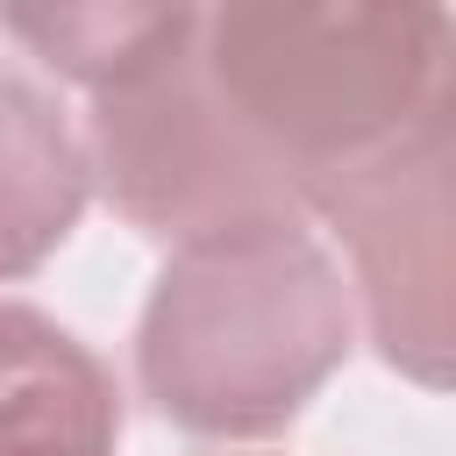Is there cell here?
<instances>
[{"label": "cell", "instance_id": "cell-3", "mask_svg": "<svg viewBox=\"0 0 456 456\" xmlns=\"http://www.w3.org/2000/svg\"><path fill=\"white\" fill-rule=\"evenodd\" d=\"M192 28L200 7H164L157 36L107 86H93L86 164L142 235L200 242L242 221H299V192L242 142L214 86L200 78Z\"/></svg>", "mask_w": 456, "mask_h": 456}, {"label": "cell", "instance_id": "cell-4", "mask_svg": "<svg viewBox=\"0 0 456 456\" xmlns=\"http://www.w3.org/2000/svg\"><path fill=\"white\" fill-rule=\"evenodd\" d=\"M314 207L356 256L378 356L420 385H449V107L321 185Z\"/></svg>", "mask_w": 456, "mask_h": 456}, {"label": "cell", "instance_id": "cell-1", "mask_svg": "<svg viewBox=\"0 0 456 456\" xmlns=\"http://www.w3.org/2000/svg\"><path fill=\"white\" fill-rule=\"evenodd\" d=\"M192 50L221 114L299 207L449 107V7L420 0H228L200 7Z\"/></svg>", "mask_w": 456, "mask_h": 456}, {"label": "cell", "instance_id": "cell-5", "mask_svg": "<svg viewBox=\"0 0 456 456\" xmlns=\"http://www.w3.org/2000/svg\"><path fill=\"white\" fill-rule=\"evenodd\" d=\"M121 392L107 363L36 306L0 299V456H114Z\"/></svg>", "mask_w": 456, "mask_h": 456}, {"label": "cell", "instance_id": "cell-6", "mask_svg": "<svg viewBox=\"0 0 456 456\" xmlns=\"http://www.w3.org/2000/svg\"><path fill=\"white\" fill-rule=\"evenodd\" d=\"M93 164L64 107L0 71V278H28L86 214Z\"/></svg>", "mask_w": 456, "mask_h": 456}, {"label": "cell", "instance_id": "cell-2", "mask_svg": "<svg viewBox=\"0 0 456 456\" xmlns=\"http://www.w3.org/2000/svg\"><path fill=\"white\" fill-rule=\"evenodd\" d=\"M349 356V292L299 221L178 242L135 328V378L207 442L278 435Z\"/></svg>", "mask_w": 456, "mask_h": 456}]
</instances>
